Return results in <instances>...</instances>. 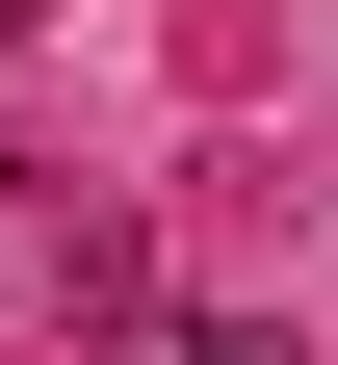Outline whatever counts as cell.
<instances>
[{"label": "cell", "mask_w": 338, "mask_h": 365, "mask_svg": "<svg viewBox=\"0 0 338 365\" xmlns=\"http://www.w3.org/2000/svg\"><path fill=\"white\" fill-rule=\"evenodd\" d=\"M157 365H312V339H286V313H182Z\"/></svg>", "instance_id": "cell-1"}, {"label": "cell", "mask_w": 338, "mask_h": 365, "mask_svg": "<svg viewBox=\"0 0 338 365\" xmlns=\"http://www.w3.org/2000/svg\"><path fill=\"white\" fill-rule=\"evenodd\" d=\"M26 26H53V0H0V53H26Z\"/></svg>", "instance_id": "cell-2"}]
</instances>
